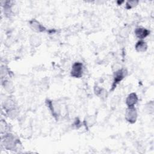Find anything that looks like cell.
<instances>
[{"label": "cell", "instance_id": "1", "mask_svg": "<svg viewBox=\"0 0 154 154\" xmlns=\"http://www.w3.org/2000/svg\"><path fill=\"white\" fill-rule=\"evenodd\" d=\"M137 117V113L136 111V109L134 106L128 107V108L126 109L125 114L126 120L131 123H134L136 122Z\"/></svg>", "mask_w": 154, "mask_h": 154}, {"label": "cell", "instance_id": "2", "mask_svg": "<svg viewBox=\"0 0 154 154\" xmlns=\"http://www.w3.org/2000/svg\"><path fill=\"white\" fill-rule=\"evenodd\" d=\"M82 64L79 62L75 63L71 70V75L75 78H80L82 75Z\"/></svg>", "mask_w": 154, "mask_h": 154}, {"label": "cell", "instance_id": "3", "mask_svg": "<svg viewBox=\"0 0 154 154\" xmlns=\"http://www.w3.org/2000/svg\"><path fill=\"white\" fill-rule=\"evenodd\" d=\"M125 70L121 69V70H119L118 71H117L116 72L115 74V76H114V82L112 84V89H114L115 88V87L117 85V84L119 83V82H120L123 78H124V76H125Z\"/></svg>", "mask_w": 154, "mask_h": 154}, {"label": "cell", "instance_id": "4", "mask_svg": "<svg viewBox=\"0 0 154 154\" xmlns=\"http://www.w3.org/2000/svg\"><path fill=\"white\" fill-rule=\"evenodd\" d=\"M4 144L5 148L10 150L14 147V144H16V143L14 141V138L13 136L7 135L4 138Z\"/></svg>", "mask_w": 154, "mask_h": 154}, {"label": "cell", "instance_id": "5", "mask_svg": "<svg viewBox=\"0 0 154 154\" xmlns=\"http://www.w3.org/2000/svg\"><path fill=\"white\" fill-rule=\"evenodd\" d=\"M150 31L144 28H137L135 31L136 36L140 39H143L149 34Z\"/></svg>", "mask_w": 154, "mask_h": 154}, {"label": "cell", "instance_id": "6", "mask_svg": "<svg viewBox=\"0 0 154 154\" xmlns=\"http://www.w3.org/2000/svg\"><path fill=\"white\" fill-rule=\"evenodd\" d=\"M138 100V97L136 95L135 93H132L129 94L126 99V104L128 106V107H131L134 106V105L137 103Z\"/></svg>", "mask_w": 154, "mask_h": 154}, {"label": "cell", "instance_id": "7", "mask_svg": "<svg viewBox=\"0 0 154 154\" xmlns=\"http://www.w3.org/2000/svg\"><path fill=\"white\" fill-rule=\"evenodd\" d=\"M147 46L146 43L141 40L138 42L135 45L136 50L140 52H145L147 49Z\"/></svg>", "mask_w": 154, "mask_h": 154}, {"label": "cell", "instance_id": "8", "mask_svg": "<svg viewBox=\"0 0 154 154\" xmlns=\"http://www.w3.org/2000/svg\"><path fill=\"white\" fill-rule=\"evenodd\" d=\"M31 26L32 28V29H34L35 31L37 32H40V31H43L45 30V28L43 26H42L38 22H37L35 20H33L31 22Z\"/></svg>", "mask_w": 154, "mask_h": 154}, {"label": "cell", "instance_id": "9", "mask_svg": "<svg viewBox=\"0 0 154 154\" xmlns=\"http://www.w3.org/2000/svg\"><path fill=\"white\" fill-rule=\"evenodd\" d=\"M138 2L137 1H128L126 4V8L129 9L131 8L134 7L137 4Z\"/></svg>", "mask_w": 154, "mask_h": 154}]
</instances>
